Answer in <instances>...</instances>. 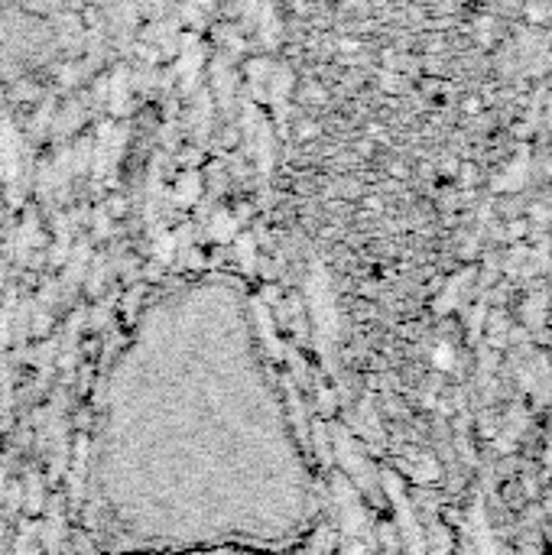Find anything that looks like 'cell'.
Instances as JSON below:
<instances>
[]
</instances>
